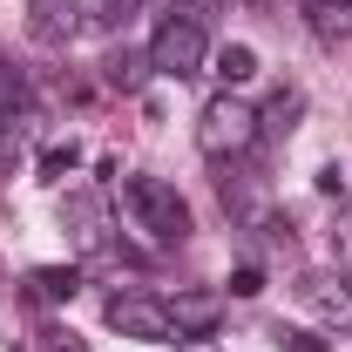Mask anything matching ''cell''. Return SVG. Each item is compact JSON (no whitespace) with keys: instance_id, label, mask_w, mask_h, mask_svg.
<instances>
[{"instance_id":"6da1fadb","label":"cell","mask_w":352,"mask_h":352,"mask_svg":"<svg viewBox=\"0 0 352 352\" xmlns=\"http://www.w3.org/2000/svg\"><path fill=\"white\" fill-rule=\"evenodd\" d=\"M197 149H204L210 163L251 156V149H258V109H251L237 88H217V95L204 102V116H197Z\"/></svg>"},{"instance_id":"7a4b0ae2","label":"cell","mask_w":352,"mask_h":352,"mask_svg":"<svg viewBox=\"0 0 352 352\" xmlns=\"http://www.w3.org/2000/svg\"><path fill=\"white\" fill-rule=\"evenodd\" d=\"M122 210L156 244H183L190 237V204L176 197V183H163V176H122Z\"/></svg>"},{"instance_id":"3957f363","label":"cell","mask_w":352,"mask_h":352,"mask_svg":"<svg viewBox=\"0 0 352 352\" xmlns=\"http://www.w3.org/2000/svg\"><path fill=\"white\" fill-rule=\"evenodd\" d=\"M204 61H210L204 21H190V14H163L156 34H149V68L170 75V82H190V75H204Z\"/></svg>"},{"instance_id":"277c9868","label":"cell","mask_w":352,"mask_h":352,"mask_svg":"<svg viewBox=\"0 0 352 352\" xmlns=\"http://www.w3.org/2000/svg\"><path fill=\"white\" fill-rule=\"evenodd\" d=\"M102 318H109V332H122V339H135V346H170V339H176L170 305L149 298V292H109Z\"/></svg>"},{"instance_id":"5b68a950","label":"cell","mask_w":352,"mask_h":352,"mask_svg":"<svg viewBox=\"0 0 352 352\" xmlns=\"http://www.w3.org/2000/svg\"><path fill=\"white\" fill-rule=\"evenodd\" d=\"M298 298L325 332H352V278L346 271H305L298 278Z\"/></svg>"},{"instance_id":"8992f818","label":"cell","mask_w":352,"mask_h":352,"mask_svg":"<svg viewBox=\"0 0 352 352\" xmlns=\"http://www.w3.org/2000/svg\"><path fill=\"white\" fill-rule=\"evenodd\" d=\"M170 305V325H176V339H210L223 325V311H230V298H223L217 285H183L176 298H163Z\"/></svg>"},{"instance_id":"52a82bcc","label":"cell","mask_w":352,"mask_h":352,"mask_svg":"<svg viewBox=\"0 0 352 352\" xmlns=\"http://www.w3.org/2000/svg\"><path fill=\"white\" fill-rule=\"evenodd\" d=\"M82 28H88L82 0H28V34L41 47H68Z\"/></svg>"},{"instance_id":"ba28073f","label":"cell","mask_w":352,"mask_h":352,"mask_svg":"<svg viewBox=\"0 0 352 352\" xmlns=\"http://www.w3.org/2000/svg\"><path fill=\"white\" fill-rule=\"evenodd\" d=\"M61 223L75 230V244H82V251H102V244H109V217H102V197H88V190L61 197Z\"/></svg>"},{"instance_id":"9c48e42d","label":"cell","mask_w":352,"mask_h":352,"mask_svg":"<svg viewBox=\"0 0 352 352\" xmlns=\"http://www.w3.org/2000/svg\"><path fill=\"white\" fill-rule=\"evenodd\" d=\"M298 116H305V88L285 82V88L258 109V135H292V129H298Z\"/></svg>"},{"instance_id":"30bf717a","label":"cell","mask_w":352,"mask_h":352,"mask_svg":"<svg viewBox=\"0 0 352 352\" xmlns=\"http://www.w3.org/2000/svg\"><path fill=\"white\" fill-rule=\"evenodd\" d=\"M305 28H311V41L339 47V41H352V7H339V0H305Z\"/></svg>"},{"instance_id":"8fae6325","label":"cell","mask_w":352,"mask_h":352,"mask_svg":"<svg viewBox=\"0 0 352 352\" xmlns=\"http://www.w3.org/2000/svg\"><path fill=\"white\" fill-rule=\"evenodd\" d=\"M28 285H34V298H41V305H68V298L82 292V264H41Z\"/></svg>"},{"instance_id":"7c38bea8","label":"cell","mask_w":352,"mask_h":352,"mask_svg":"<svg viewBox=\"0 0 352 352\" xmlns=\"http://www.w3.org/2000/svg\"><path fill=\"white\" fill-rule=\"evenodd\" d=\"M102 68H109V88H122V95H135V88L156 75V68H149V54H129V47H122V54H109Z\"/></svg>"},{"instance_id":"4fadbf2b","label":"cell","mask_w":352,"mask_h":352,"mask_svg":"<svg viewBox=\"0 0 352 352\" xmlns=\"http://www.w3.org/2000/svg\"><path fill=\"white\" fill-rule=\"evenodd\" d=\"M217 75H223V88H237V82H251V75H258V54H251V47L244 41H230L217 54Z\"/></svg>"},{"instance_id":"5bb4252c","label":"cell","mask_w":352,"mask_h":352,"mask_svg":"<svg viewBox=\"0 0 352 352\" xmlns=\"http://www.w3.org/2000/svg\"><path fill=\"white\" fill-rule=\"evenodd\" d=\"M332 271L352 278V197L339 204V223H332Z\"/></svg>"},{"instance_id":"9a60e30c","label":"cell","mask_w":352,"mask_h":352,"mask_svg":"<svg viewBox=\"0 0 352 352\" xmlns=\"http://www.w3.org/2000/svg\"><path fill=\"white\" fill-rule=\"evenodd\" d=\"M75 163H82V149H75V142H47V149H41V176H47V183H61Z\"/></svg>"},{"instance_id":"2e32d148","label":"cell","mask_w":352,"mask_h":352,"mask_svg":"<svg viewBox=\"0 0 352 352\" xmlns=\"http://www.w3.org/2000/svg\"><path fill=\"white\" fill-rule=\"evenodd\" d=\"M264 292V271L258 264H237V271H230V298H258Z\"/></svg>"},{"instance_id":"e0dca14e","label":"cell","mask_w":352,"mask_h":352,"mask_svg":"<svg viewBox=\"0 0 352 352\" xmlns=\"http://www.w3.org/2000/svg\"><path fill=\"white\" fill-rule=\"evenodd\" d=\"M28 352H88L82 339H75V332H34V346Z\"/></svg>"},{"instance_id":"ac0fdd59","label":"cell","mask_w":352,"mask_h":352,"mask_svg":"<svg viewBox=\"0 0 352 352\" xmlns=\"http://www.w3.org/2000/svg\"><path fill=\"white\" fill-rule=\"evenodd\" d=\"M278 346H285V352H325L311 332H292V325H278Z\"/></svg>"},{"instance_id":"d6986e66","label":"cell","mask_w":352,"mask_h":352,"mask_svg":"<svg viewBox=\"0 0 352 352\" xmlns=\"http://www.w3.org/2000/svg\"><path fill=\"white\" fill-rule=\"evenodd\" d=\"M318 197H346V170H339V163L318 170Z\"/></svg>"},{"instance_id":"ffe728a7","label":"cell","mask_w":352,"mask_h":352,"mask_svg":"<svg viewBox=\"0 0 352 352\" xmlns=\"http://www.w3.org/2000/svg\"><path fill=\"white\" fill-rule=\"evenodd\" d=\"M135 7H142V0H102V21H109V28H122Z\"/></svg>"},{"instance_id":"44dd1931","label":"cell","mask_w":352,"mask_h":352,"mask_svg":"<svg viewBox=\"0 0 352 352\" xmlns=\"http://www.w3.org/2000/svg\"><path fill=\"white\" fill-rule=\"evenodd\" d=\"M183 352H217V346H210V339H183Z\"/></svg>"},{"instance_id":"7402d4cb","label":"cell","mask_w":352,"mask_h":352,"mask_svg":"<svg viewBox=\"0 0 352 352\" xmlns=\"http://www.w3.org/2000/svg\"><path fill=\"white\" fill-rule=\"evenodd\" d=\"M251 7H278V0H251Z\"/></svg>"},{"instance_id":"603a6c76","label":"cell","mask_w":352,"mask_h":352,"mask_svg":"<svg viewBox=\"0 0 352 352\" xmlns=\"http://www.w3.org/2000/svg\"><path fill=\"white\" fill-rule=\"evenodd\" d=\"M339 7H352V0H339Z\"/></svg>"}]
</instances>
